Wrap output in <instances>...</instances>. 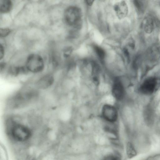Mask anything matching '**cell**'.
Returning <instances> with one entry per match:
<instances>
[{
	"mask_svg": "<svg viewBox=\"0 0 160 160\" xmlns=\"http://www.w3.org/2000/svg\"><path fill=\"white\" fill-rule=\"evenodd\" d=\"M4 49L3 46L2 45H0V58L2 59L4 55Z\"/></svg>",
	"mask_w": 160,
	"mask_h": 160,
	"instance_id": "17",
	"label": "cell"
},
{
	"mask_svg": "<svg viewBox=\"0 0 160 160\" xmlns=\"http://www.w3.org/2000/svg\"><path fill=\"white\" fill-rule=\"evenodd\" d=\"M64 16L65 20L68 25L76 27L81 21L82 12L78 7L71 6L65 10Z\"/></svg>",
	"mask_w": 160,
	"mask_h": 160,
	"instance_id": "4",
	"label": "cell"
},
{
	"mask_svg": "<svg viewBox=\"0 0 160 160\" xmlns=\"http://www.w3.org/2000/svg\"><path fill=\"white\" fill-rule=\"evenodd\" d=\"M10 30L8 28H0V37H4L8 35L10 32Z\"/></svg>",
	"mask_w": 160,
	"mask_h": 160,
	"instance_id": "14",
	"label": "cell"
},
{
	"mask_svg": "<svg viewBox=\"0 0 160 160\" xmlns=\"http://www.w3.org/2000/svg\"><path fill=\"white\" fill-rule=\"evenodd\" d=\"M85 2L87 4L88 6H91L94 2V1L88 0L85 1Z\"/></svg>",
	"mask_w": 160,
	"mask_h": 160,
	"instance_id": "19",
	"label": "cell"
},
{
	"mask_svg": "<svg viewBox=\"0 0 160 160\" xmlns=\"http://www.w3.org/2000/svg\"><path fill=\"white\" fill-rule=\"evenodd\" d=\"M157 83V79L151 77L146 79L140 86V92L144 94H150L154 91Z\"/></svg>",
	"mask_w": 160,
	"mask_h": 160,
	"instance_id": "6",
	"label": "cell"
},
{
	"mask_svg": "<svg viewBox=\"0 0 160 160\" xmlns=\"http://www.w3.org/2000/svg\"><path fill=\"white\" fill-rule=\"evenodd\" d=\"M41 92L32 84L25 85L8 98L6 107L12 112L26 109L37 102Z\"/></svg>",
	"mask_w": 160,
	"mask_h": 160,
	"instance_id": "1",
	"label": "cell"
},
{
	"mask_svg": "<svg viewBox=\"0 0 160 160\" xmlns=\"http://www.w3.org/2000/svg\"><path fill=\"white\" fill-rule=\"evenodd\" d=\"M12 3L9 0H0V11L2 13L9 12L11 9Z\"/></svg>",
	"mask_w": 160,
	"mask_h": 160,
	"instance_id": "9",
	"label": "cell"
},
{
	"mask_svg": "<svg viewBox=\"0 0 160 160\" xmlns=\"http://www.w3.org/2000/svg\"><path fill=\"white\" fill-rule=\"evenodd\" d=\"M72 48L71 47H68L65 48L63 50V55L64 57L66 58L69 57L72 52Z\"/></svg>",
	"mask_w": 160,
	"mask_h": 160,
	"instance_id": "13",
	"label": "cell"
},
{
	"mask_svg": "<svg viewBox=\"0 0 160 160\" xmlns=\"http://www.w3.org/2000/svg\"><path fill=\"white\" fill-rule=\"evenodd\" d=\"M57 82L55 76L51 73H46L37 78L32 85L41 92L47 91L55 86Z\"/></svg>",
	"mask_w": 160,
	"mask_h": 160,
	"instance_id": "2",
	"label": "cell"
},
{
	"mask_svg": "<svg viewBox=\"0 0 160 160\" xmlns=\"http://www.w3.org/2000/svg\"><path fill=\"white\" fill-rule=\"evenodd\" d=\"M113 96L118 99L122 98L124 95V90L122 84L120 80H116L112 88Z\"/></svg>",
	"mask_w": 160,
	"mask_h": 160,
	"instance_id": "8",
	"label": "cell"
},
{
	"mask_svg": "<svg viewBox=\"0 0 160 160\" xmlns=\"http://www.w3.org/2000/svg\"><path fill=\"white\" fill-rule=\"evenodd\" d=\"M102 115L106 121L110 122H115L118 118V113L115 107L110 104H107L103 107Z\"/></svg>",
	"mask_w": 160,
	"mask_h": 160,
	"instance_id": "5",
	"label": "cell"
},
{
	"mask_svg": "<svg viewBox=\"0 0 160 160\" xmlns=\"http://www.w3.org/2000/svg\"><path fill=\"white\" fill-rule=\"evenodd\" d=\"M153 28L152 21L151 19L148 20L145 26V30L147 33L152 32Z\"/></svg>",
	"mask_w": 160,
	"mask_h": 160,
	"instance_id": "12",
	"label": "cell"
},
{
	"mask_svg": "<svg viewBox=\"0 0 160 160\" xmlns=\"http://www.w3.org/2000/svg\"><path fill=\"white\" fill-rule=\"evenodd\" d=\"M114 9L116 15L120 19L124 18L127 14L128 7L124 1H121L116 3L114 5Z\"/></svg>",
	"mask_w": 160,
	"mask_h": 160,
	"instance_id": "7",
	"label": "cell"
},
{
	"mask_svg": "<svg viewBox=\"0 0 160 160\" xmlns=\"http://www.w3.org/2000/svg\"><path fill=\"white\" fill-rule=\"evenodd\" d=\"M124 53L128 59H129V54L128 50L126 48L123 49Z\"/></svg>",
	"mask_w": 160,
	"mask_h": 160,
	"instance_id": "18",
	"label": "cell"
},
{
	"mask_svg": "<svg viewBox=\"0 0 160 160\" xmlns=\"http://www.w3.org/2000/svg\"><path fill=\"white\" fill-rule=\"evenodd\" d=\"M25 66L28 73L37 74L41 72L44 68L43 59L39 55L32 54L28 58Z\"/></svg>",
	"mask_w": 160,
	"mask_h": 160,
	"instance_id": "3",
	"label": "cell"
},
{
	"mask_svg": "<svg viewBox=\"0 0 160 160\" xmlns=\"http://www.w3.org/2000/svg\"><path fill=\"white\" fill-rule=\"evenodd\" d=\"M94 49L98 57L101 59H103L105 56V52L104 50L101 47L95 46L94 47Z\"/></svg>",
	"mask_w": 160,
	"mask_h": 160,
	"instance_id": "11",
	"label": "cell"
},
{
	"mask_svg": "<svg viewBox=\"0 0 160 160\" xmlns=\"http://www.w3.org/2000/svg\"><path fill=\"white\" fill-rule=\"evenodd\" d=\"M134 3L138 10L142 12L143 10L144 6L142 2L141 1L135 0L134 1Z\"/></svg>",
	"mask_w": 160,
	"mask_h": 160,
	"instance_id": "15",
	"label": "cell"
},
{
	"mask_svg": "<svg viewBox=\"0 0 160 160\" xmlns=\"http://www.w3.org/2000/svg\"><path fill=\"white\" fill-rule=\"evenodd\" d=\"M126 152L128 158H130L133 157L137 154L134 146L130 142H128L127 144Z\"/></svg>",
	"mask_w": 160,
	"mask_h": 160,
	"instance_id": "10",
	"label": "cell"
},
{
	"mask_svg": "<svg viewBox=\"0 0 160 160\" xmlns=\"http://www.w3.org/2000/svg\"><path fill=\"white\" fill-rule=\"evenodd\" d=\"M103 160H119L118 158L113 155H109L107 156Z\"/></svg>",
	"mask_w": 160,
	"mask_h": 160,
	"instance_id": "16",
	"label": "cell"
}]
</instances>
